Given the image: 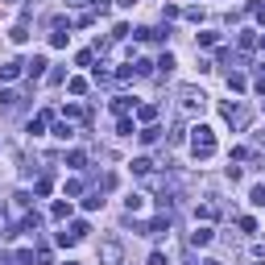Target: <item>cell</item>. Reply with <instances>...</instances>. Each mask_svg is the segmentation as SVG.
I'll return each instance as SVG.
<instances>
[{
	"mask_svg": "<svg viewBox=\"0 0 265 265\" xmlns=\"http://www.w3.org/2000/svg\"><path fill=\"white\" fill-rule=\"evenodd\" d=\"M191 153H195L199 162H207V157L216 153V132H211L207 124H195V128H191Z\"/></svg>",
	"mask_w": 265,
	"mask_h": 265,
	"instance_id": "cell-1",
	"label": "cell"
},
{
	"mask_svg": "<svg viewBox=\"0 0 265 265\" xmlns=\"http://www.w3.org/2000/svg\"><path fill=\"white\" fill-rule=\"evenodd\" d=\"M178 108H182L187 116H195V112L207 108V95L199 91V87H178Z\"/></svg>",
	"mask_w": 265,
	"mask_h": 265,
	"instance_id": "cell-2",
	"label": "cell"
},
{
	"mask_svg": "<svg viewBox=\"0 0 265 265\" xmlns=\"http://www.w3.org/2000/svg\"><path fill=\"white\" fill-rule=\"evenodd\" d=\"M224 120L232 128H249V108L245 104H224Z\"/></svg>",
	"mask_w": 265,
	"mask_h": 265,
	"instance_id": "cell-3",
	"label": "cell"
},
{
	"mask_svg": "<svg viewBox=\"0 0 265 265\" xmlns=\"http://www.w3.org/2000/svg\"><path fill=\"white\" fill-rule=\"evenodd\" d=\"M120 257H124L120 241H104V245H99V261H104V265H120Z\"/></svg>",
	"mask_w": 265,
	"mask_h": 265,
	"instance_id": "cell-4",
	"label": "cell"
},
{
	"mask_svg": "<svg viewBox=\"0 0 265 265\" xmlns=\"http://www.w3.org/2000/svg\"><path fill=\"white\" fill-rule=\"evenodd\" d=\"M191 245H195V249L211 245V228H195V232H191Z\"/></svg>",
	"mask_w": 265,
	"mask_h": 265,
	"instance_id": "cell-5",
	"label": "cell"
},
{
	"mask_svg": "<svg viewBox=\"0 0 265 265\" xmlns=\"http://www.w3.org/2000/svg\"><path fill=\"white\" fill-rule=\"evenodd\" d=\"M21 71H25V62H17V58H13V62H5V66H0V79H17Z\"/></svg>",
	"mask_w": 265,
	"mask_h": 265,
	"instance_id": "cell-6",
	"label": "cell"
},
{
	"mask_svg": "<svg viewBox=\"0 0 265 265\" xmlns=\"http://www.w3.org/2000/svg\"><path fill=\"white\" fill-rule=\"evenodd\" d=\"M25 71H29V79H42V75H46V58H33V62H25Z\"/></svg>",
	"mask_w": 265,
	"mask_h": 265,
	"instance_id": "cell-7",
	"label": "cell"
},
{
	"mask_svg": "<svg viewBox=\"0 0 265 265\" xmlns=\"http://www.w3.org/2000/svg\"><path fill=\"white\" fill-rule=\"evenodd\" d=\"M128 170H132V174H149V170H153V162H149V157H132Z\"/></svg>",
	"mask_w": 265,
	"mask_h": 265,
	"instance_id": "cell-8",
	"label": "cell"
},
{
	"mask_svg": "<svg viewBox=\"0 0 265 265\" xmlns=\"http://www.w3.org/2000/svg\"><path fill=\"white\" fill-rule=\"evenodd\" d=\"M0 104H5V108H17V104H21V95H17L13 87H5V91H0Z\"/></svg>",
	"mask_w": 265,
	"mask_h": 265,
	"instance_id": "cell-9",
	"label": "cell"
},
{
	"mask_svg": "<svg viewBox=\"0 0 265 265\" xmlns=\"http://www.w3.org/2000/svg\"><path fill=\"white\" fill-rule=\"evenodd\" d=\"M128 108H132V99H128V95H116V99H112V112H116V116H124Z\"/></svg>",
	"mask_w": 265,
	"mask_h": 265,
	"instance_id": "cell-10",
	"label": "cell"
},
{
	"mask_svg": "<svg viewBox=\"0 0 265 265\" xmlns=\"http://www.w3.org/2000/svg\"><path fill=\"white\" fill-rule=\"evenodd\" d=\"M137 137H141V141H145V145H153V141H157V137H162V128H153V124H149V128H141V132H137Z\"/></svg>",
	"mask_w": 265,
	"mask_h": 265,
	"instance_id": "cell-11",
	"label": "cell"
},
{
	"mask_svg": "<svg viewBox=\"0 0 265 265\" xmlns=\"http://www.w3.org/2000/svg\"><path fill=\"white\" fill-rule=\"evenodd\" d=\"M66 166H75V170H83V166H87V157H83L79 149H71V153H66Z\"/></svg>",
	"mask_w": 265,
	"mask_h": 265,
	"instance_id": "cell-12",
	"label": "cell"
},
{
	"mask_svg": "<svg viewBox=\"0 0 265 265\" xmlns=\"http://www.w3.org/2000/svg\"><path fill=\"white\" fill-rule=\"evenodd\" d=\"M257 42H261V38H257V33H253V29H245V33H241V50H253Z\"/></svg>",
	"mask_w": 265,
	"mask_h": 265,
	"instance_id": "cell-13",
	"label": "cell"
},
{
	"mask_svg": "<svg viewBox=\"0 0 265 265\" xmlns=\"http://www.w3.org/2000/svg\"><path fill=\"white\" fill-rule=\"evenodd\" d=\"M66 91H71V95H83V91H87V79H66Z\"/></svg>",
	"mask_w": 265,
	"mask_h": 265,
	"instance_id": "cell-14",
	"label": "cell"
},
{
	"mask_svg": "<svg viewBox=\"0 0 265 265\" xmlns=\"http://www.w3.org/2000/svg\"><path fill=\"white\" fill-rule=\"evenodd\" d=\"M195 216H199V220H216V216H220V207H216V203H203Z\"/></svg>",
	"mask_w": 265,
	"mask_h": 265,
	"instance_id": "cell-15",
	"label": "cell"
},
{
	"mask_svg": "<svg viewBox=\"0 0 265 265\" xmlns=\"http://www.w3.org/2000/svg\"><path fill=\"white\" fill-rule=\"evenodd\" d=\"M124 207H128V211H141V207H145V195H128Z\"/></svg>",
	"mask_w": 265,
	"mask_h": 265,
	"instance_id": "cell-16",
	"label": "cell"
},
{
	"mask_svg": "<svg viewBox=\"0 0 265 265\" xmlns=\"http://www.w3.org/2000/svg\"><path fill=\"white\" fill-rule=\"evenodd\" d=\"M166 228H170V220H166V216H162V220H153V224H149V236H162Z\"/></svg>",
	"mask_w": 265,
	"mask_h": 265,
	"instance_id": "cell-17",
	"label": "cell"
},
{
	"mask_svg": "<svg viewBox=\"0 0 265 265\" xmlns=\"http://www.w3.org/2000/svg\"><path fill=\"white\" fill-rule=\"evenodd\" d=\"M50 216H54V220H66V216H71V203H54Z\"/></svg>",
	"mask_w": 265,
	"mask_h": 265,
	"instance_id": "cell-18",
	"label": "cell"
},
{
	"mask_svg": "<svg viewBox=\"0 0 265 265\" xmlns=\"http://www.w3.org/2000/svg\"><path fill=\"white\" fill-rule=\"evenodd\" d=\"M137 116H141V120H145V124H149V120H153V116H157V108H153V104H141V108H137Z\"/></svg>",
	"mask_w": 265,
	"mask_h": 265,
	"instance_id": "cell-19",
	"label": "cell"
},
{
	"mask_svg": "<svg viewBox=\"0 0 265 265\" xmlns=\"http://www.w3.org/2000/svg\"><path fill=\"white\" fill-rule=\"evenodd\" d=\"M132 71H137V75H149L153 62H149V58H137V62H132Z\"/></svg>",
	"mask_w": 265,
	"mask_h": 265,
	"instance_id": "cell-20",
	"label": "cell"
},
{
	"mask_svg": "<svg viewBox=\"0 0 265 265\" xmlns=\"http://www.w3.org/2000/svg\"><path fill=\"white\" fill-rule=\"evenodd\" d=\"M228 87H232V91H245L249 83H245V75H228Z\"/></svg>",
	"mask_w": 265,
	"mask_h": 265,
	"instance_id": "cell-21",
	"label": "cell"
},
{
	"mask_svg": "<svg viewBox=\"0 0 265 265\" xmlns=\"http://www.w3.org/2000/svg\"><path fill=\"white\" fill-rule=\"evenodd\" d=\"M249 199H253L257 207H265V187H253V191H249Z\"/></svg>",
	"mask_w": 265,
	"mask_h": 265,
	"instance_id": "cell-22",
	"label": "cell"
},
{
	"mask_svg": "<svg viewBox=\"0 0 265 265\" xmlns=\"http://www.w3.org/2000/svg\"><path fill=\"white\" fill-rule=\"evenodd\" d=\"M17 265H38V257H33L29 249H21V253H17Z\"/></svg>",
	"mask_w": 265,
	"mask_h": 265,
	"instance_id": "cell-23",
	"label": "cell"
},
{
	"mask_svg": "<svg viewBox=\"0 0 265 265\" xmlns=\"http://www.w3.org/2000/svg\"><path fill=\"white\" fill-rule=\"evenodd\" d=\"M99 203H104V199H99V191H95V195H87V199H83V207H87V211H95V207H99Z\"/></svg>",
	"mask_w": 265,
	"mask_h": 265,
	"instance_id": "cell-24",
	"label": "cell"
},
{
	"mask_svg": "<svg viewBox=\"0 0 265 265\" xmlns=\"http://www.w3.org/2000/svg\"><path fill=\"white\" fill-rule=\"evenodd\" d=\"M149 265H166V257H162V253H153V257H149Z\"/></svg>",
	"mask_w": 265,
	"mask_h": 265,
	"instance_id": "cell-25",
	"label": "cell"
},
{
	"mask_svg": "<svg viewBox=\"0 0 265 265\" xmlns=\"http://www.w3.org/2000/svg\"><path fill=\"white\" fill-rule=\"evenodd\" d=\"M253 87H257V91H261V95H265V75H261V79H257V83H253Z\"/></svg>",
	"mask_w": 265,
	"mask_h": 265,
	"instance_id": "cell-26",
	"label": "cell"
},
{
	"mask_svg": "<svg viewBox=\"0 0 265 265\" xmlns=\"http://www.w3.org/2000/svg\"><path fill=\"white\" fill-rule=\"evenodd\" d=\"M116 5H120V9H132V5H137V0H116Z\"/></svg>",
	"mask_w": 265,
	"mask_h": 265,
	"instance_id": "cell-27",
	"label": "cell"
},
{
	"mask_svg": "<svg viewBox=\"0 0 265 265\" xmlns=\"http://www.w3.org/2000/svg\"><path fill=\"white\" fill-rule=\"evenodd\" d=\"M66 5H87V0H66Z\"/></svg>",
	"mask_w": 265,
	"mask_h": 265,
	"instance_id": "cell-28",
	"label": "cell"
},
{
	"mask_svg": "<svg viewBox=\"0 0 265 265\" xmlns=\"http://www.w3.org/2000/svg\"><path fill=\"white\" fill-rule=\"evenodd\" d=\"M203 265H224V261H203Z\"/></svg>",
	"mask_w": 265,
	"mask_h": 265,
	"instance_id": "cell-29",
	"label": "cell"
},
{
	"mask_svg": "<svg viewBox=\"0 0 265 265\" xmlns=\"http://www.w3.org/2000/svg\"><path fill=\"white\" fill-rule=\"evenodd\" d=\"M261 46H265V33H261Z\"/></svg>",
	"mask_w": 265,
	"mask_h": 265,
	"instance_id": "cell-30",
	"label": "cell"
},
{
	"mask_svg": "<svg viewBox=\"0 0 265 265\" xmlns=\"http://www.w3.org/2000/svg\"><path fill=\"white\" fill-rule=\"evenodd\" d=\"M66 265H75V261H66Z\"/></svg>",
	"mask_w": 265,
	"mask_h": 265,
	"instance_id": "cell-31",
	"label": "cell"
},
{
	"mask_svg": "<svg viewBox=\"0 0 265 265\" xmlns=\"http://www.w3.org/2000/svg\"><path fill=\"white\" fill-rule=\"evenodd\" d=\"M261 265H265V261H261Z\"/></svg>",
	"mask_w": 265,
	"mask_h": 265,
	"instance_id": "cell-32",
	"label": "cell"
}]
</instances>
